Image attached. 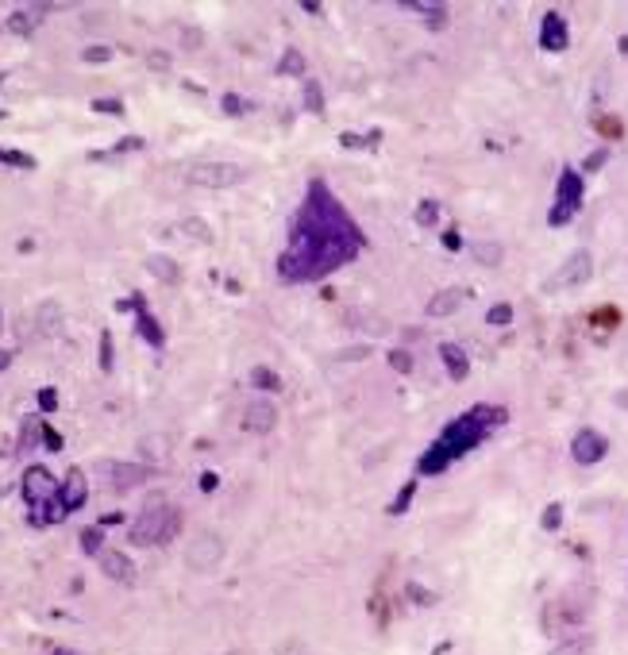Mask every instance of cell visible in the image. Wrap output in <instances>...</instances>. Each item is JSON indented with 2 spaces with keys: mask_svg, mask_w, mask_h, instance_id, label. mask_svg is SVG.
<instances>
[{
  "mask_svg": "<svg viewBox=\"0 0 628 655\" xmlns=\"http://www.w3.org/2000/svg\"><path fill=\"white\" fill-rule=\"evenodd\" d=\"M224 563V539L216 532H201V536L189 539L185 547V567L197 570V575H212V570Z\"/></svg>",
  "mask_w": 628,
  "mask_h": 655,
  "instance_id": "obj_3",
  "label": "cell"
},
{
  "mask_svg": "<svg viewBox=\"0 0 628 655\" xmlns=\"http://www.w3.org/2000/svg\"><path fill=\"white\" fill-rule=\"evenodd\" d=\"M39 332H43V335H58L62 332V308L54 305V301L39 305Z\"/></svg>",
  "mask_w": 628,
  "mask_h": 655,
  "instance_id": "obj_19",
  "label": "cell"
},
{
  "mask_svg": "<svg viewBox=\"0 0 628 655\" xmlns=\"http://www.w3.org/2000/svg\"><path fill=\"white\" fill-rule=\"evenodd\" d=\"M601 162H605V151H594L590 158H586V170H601Z\"/></svg>",
  "mask_w": 628,
  "mask_h": 655,
  "instance_id": "obj_38",
  "label": "cell"
},
{
  "mask_svg": "<svg viewBox=\"0 0 628 655\" xmlns=\"http://www.w3.org/2000/svg\"><path fill=\"white\" fill-rule=\"evenodd\" d=\"M475 258L478 262H486V266H497V262H501V243H475Z\"/></svg>",
  "mask_w": 628,
  "mask_h": 655,
  "instance_id": "obj_22",
  "label": "cell"
},
{
  "mask_svg": "<svg viewBox=\"0 0 628 655\" xmlns=\"http://www.w3.org/2000/svg\"><path fill=\"white\" fill-rule=\"evenodd\" d=\"M20 494H23V501L35 509V505L58 497V482H54V474L46 470V466H27V470H23V482H20Z\"/></svg>",
  "mask_w": 628,
  "mask_h": 655,
  "instance_id": "obj_5",
  "label": "cell"
},
{
  "mask_svg": "<svg viewBox=\"0 0 628 655\" xmlns=\"http://www.w3.org/2000/svg\"><path fill=\"white\" fill-rule=\"evenodd\" d=\"M301 66H305V58H301L297 51H289V54L282 58V73H301Z\"/></svg>",
  "mask_w": 628,
  "mask_h": 655,
  "instance_id": "obj_30",
  "label": "cell"
},
{
  "mask_svg": "<svg viewBox=\"0 0 628 655\" xmlns=\"http://www.w3.org/2000/svg\"><path fill=\"white\" fill-rule=\"evenodd\" d=\"M58 497H62V505L73 513V509H81L85 505V497H89V482H85V474L81 470H70L66 474V482H62V489H58Z\"/></svg>",
  "mask_w": 628,
  "mask_h": 655,
  "instance_id": "obj_12",
  "label": "cell"
},
{
  "mask_svg": "<svg viewBox=\"0 0 628 655\" xmlns=\"http://www.w3.org/2000/svg\"><path fill=\"white\" fill-rule=\"evenodd\" d=\"M578 204H582V177L574 174V170H563L559 174V201H555V208H551V224H567L570 216L578 212Z\"/></svg>",
  "mask_w": 628,
  "mask_h": 655,
  "instance_id": "obj_4",
  "label": "cell"
},
{
  "mask_svg": "<svg viewBox=\"0 0 628 655\" xmlns=\"http://www.w3.org/2000/svg\"><path fill=\"white\" fill-rule=\"evenodd\" d=\"M605 451H609V439L601 436V432H594V428H582L574 436V444H570V455H574V463H582V466L605 458Z\"/></svg>",
  "mask_w": 628,
  "mask_h": 655,
  "instance_id": "obj_8",
  "label": "cell"
},
{
  "mask_svg": "<svg viewBox=\"0 0 628 655\" xmlns=\"http://www.w3.org/2000/svg\"><path fill=\"white\" fill-rule=\"evenodd\" d=\"M389 363H394L401 374H409V370H413V358L405 355V351H389Z\"/></svg>",
  "mask_w": 628,
  "mask_h": 655,
  "instance_id": "obj_32",
  "label": "cell"
},
{
  "mask_svg": "<svg viewBox=\"0 0 628 655\" xmlns=\"http://www.w3.org/2000/svg\"><path fill=\"white\" fill-rule=\"evenodd\" d=\"M559 520H563V509H559V505H551V509L544 513V528L555 532V528H559Z\"/></svg>",
  "mask_w": 628,
  "mask_h": 655,
  "instance_id": "obj_34",
  "label": "cell"
},
{
  "mask_svg": "<svg viewBox=\"0 0 628 655\" xmlns=\"http://www.w3.org/2000/svg\"><path fill=\"white\" fill-rule=\"evenodd\" d=\"M101 366H104V370L112 366V335L108 332L101 335Z\"/></svg>",
  "mask_w": 628,
  "mask_h": 655,
  "instance_id": "obj_33",
  "label": "cell"
},
{
  "mask_svg": "<svg viewBox=\"0 0 628 655\" xmlns=\"http://www.w3.org/2000/svg\"><path fill=\"white\" fill-rule=\"evenodd\" d=\"M513 320V308L509 305H494L489 308V324H509Z\"/></svg>",
  "mask_w": 628,
  "mask_h": 655,
  "instance_id": "obj_31",
  "label": "cell"
},
{
  "mask_svg": "<svg viewBox=\"0 0 628 655\" xmlns=\"http://www.w3.org/2000/svg\"><path fill=\"white\" fill-rule=\"evenodd\" d=\"M185 46H189V51H193V46H201V31H185Z\"/></svg>",
  "mask_w": 628,
  "mask_h": 655,
  "instance_id": "obj_40",
  "label": "cell"
},
{
  "mask_svg": "<svg viewBox=\"0 0 628 655\" xmlns=\"http://www.w3.org/2000/svg\"><path fill=\"white\" fill-rule=\"evenodd\" d=\"M51 655H77V651H70V648H54Z\"/></svg>",
  "mask_w": 628,
  "mask_h": 655,
  "instance_id": "obj_44",
  "label": "cell"
},
{
  "mask_svg": "<svg viewBox=\"0 0 628 655\" xmlns=\"http://www.w3.org/2000/svg\"><path fill=\"white\" fill-rule=\"evenodd\" d=\"M104 478H108V486H112V489L127 494V489L143 486V482L151 478V470H146V466H139V463H112L108 470H104Z\"/></svg>",
  "mask_w": 628,
  "mask_h": 655,
  "instance_id": "obj_10",
  "label": "cell"
},
{
  "mask_svg": "<svg viewBox=\"0 0 628 655\" xmlns=\"http://www.w3.org/2000/svg\"><path fill=\"white\" fill-rule=\"evenodd\" d=\"M43 444L51 447V451H62V436H58L54 428H46V432H43Z\"/></svg>",
  "mask_w": 628,
  "mask_h": 655,
  "instance_id": "obj_36",
  "label": "cell"
},
{
  "mask_svg": "<svg viewBox=\"0 0 628 655\" xmlns=\"http://www.w3.org/2000/svg\"><path fill=\"white\" fill-rule=\"evenodd\" d=\"M0 162H4V166H20V170H31V166H35V158H31V154H23V151H4V146H0Z\"/></svg>",
  "mask_w": 628,
  "mask_h": 655,
  "instance_id": "obj_23",
  "label": "cell"
},
{
  "mask_svg": "<svg viewBox=\"0 0 628 655\" xmlns=\"http://www.w3.org/2000/svg\"><path fill=\"white\" fill-rule=\"evenodd\" d=\"M135 308H139V313H135V328H139V335L151 343V347H162V343H166V332H162L158 320L146 313V301L143 297H135Z\"/></svg>",
  "mask_w": 628,
  "mask_h": 655,
  "instance_id": "obj_14",
  "label": "cell"
},
{
  "mask_svg": "<svg viewBox=\"0 0 628 655\" xmlns=\"http://www.w3.org/2000/svg\"><path fill=\"white\" fill-rule=\"evenodd\" d=\"M39 405H43V413H54V405H58V393H54V389H43V393H39Z\"/></svg>",
  "mask_w": 628,
  "mask_h": 655,
  "instance_id": "obj_35",
  "label": "cell"
},
{
  "mask_svg": "<svg viewBox=\"0 0 628 655\" xmlns=\"http://www.w3.org/2000/svg\"><path fill=\"white\" fill-rule=\"evenodd\" d=\"M81 551L85 555H101L104 551V532L96 528V524L93 528H81Z\"/></svg>",
  "mask_w": 628,
  "mask_h": 655,
  "instance_id": "obj_21",
  "label": "cell"
},
{
  "mask_svg": "<svg viewBox=\"0 0 628 655\" xmlns=\"http://www.w3.org/2000/svg\"><path fill=\"white\" fill-rule=\"evenodd\" d=\"M251 382H255V386H263V389H278V386H282L278 374L266 370V366H255V370H251Z\"/></svg>",
  "mask_w": 628,
  "mask_h": 655,
  "instance_id": "obj_25",
  "label": "cell"
},
{
  "mask_svg": "<svg viewBox=\"0 0 628 655\" xmlns=\"http://www.w3.org/2000/svg\"><path fill=\"white\" fill-rule=\"evenodd\" d=\"M582 651H586V640H563L548 655H582Z\"/></svg>",
  "mask_w": 628,
  "mask_h": 655,
  "instance_id": "obj_27",
  "label": "cell"
},
{
  "mask_svg": "<svg viewBox=\"0 0 628 655\" xmlns=\"http://www.w3.org/2000/svg\"><path fill=\"white\" fill-rule=\"evenodd\" d=\"M43 420H39V416H27V420H23V439H20V451H31V447L39 444V439H43Z\"/></svg>",
  "mask_w": 628,
  "mask_h": 655,
  "instance_id": "obj_20",
  "label": "cell"
},
{
  "mask_svg": "<svg viewBox=\"0 0 628 655\" xmlns=\"http://www.w3.org/2000/svg\"><path fill=\"white\" fill-rule=\"evenodd\" d=\"M467 301V293L463 289H439L436 297L428 301V308L424 313L432 316V320H444V316H451V313H459V305Z\"/></svg>",
  "mask_w": 628,
  "mask_h": 655,
  "instance_id": "obj_13",
  "label": "cell"
},
{
  "mask_svg": "<svg viewBox=\"0 0 628 655\" xmlns=\"http://www.w3.org/2000/svg\"><path fill=\"white\" fill-rule=\"evenodd\" d=\"M239 424H243V432H251V436H266V432H274V424H278V405L266 401V397L247 401Z\"/></svg>",
  "mask_w": 628,
  "mask_h": 655,
  "instance_id": "obj_7",
  "label": "cell"
},
{
  "mask_svg": "<svg viewBox=\"0 0 628 655\" xmlns=\"http://www.w3.org/2000/svg\"><path fill=\"white\" fill-rule=\"evenodd\" d=\"M201 489H216V474H205V478H201Z\"/></svg>",
  "mask_w": 628,
  "mask_h": 655,
  "instance_id": "obj_42",
  "label": "cell"
},
{
  "mask_svg": "<svg viewBox=\"0 0 628 655\" xmlns=\"http://www.w3.org/2000/svg\"><path fill=\"white\" fill-rule=\"evenodd\" d=\"M8 363H12V351H0V370H4Z\"/></svg>",
  "mask_w": 628,
  "mask_h": 655,
  "instance_id": "obj_43",
  "label": "cell"
},
{
  "mask_svg": "<svg viewBox=\"0 0 628 655\" xmlns=\"http://www.w3.org/2000/svg\"><path fill=\"white\" fill-rule=\"evenodd\" d=\"M417 220H420L424 227H432V224L439 220V204H436V201H424L420 208H417Z\"/></svg>",
  "mask_w": 628,
  "mask_h": 655,
  "instance_id": "obj_26",
  "label": "cell"
},
{
  "mask_svg": "<svg viewBox=\"0 0 628 655\" xmlns=\"http://www.w3.org/2000/svg\"><path fill=\"white\" fill-rule=\"evenodd\" d=\"M308 108H320V89L308 85Z\"/></svg>",
  "mask_w": 628,
  "mask_h": 655,
  "instance_id": "obj_41",
  "label": "cell"
},
{
  "mask_svg": "<svg viewBox=\"0 0 628 655\" xmlns=\"http://www.w3.org/2000/svg\"><path fill=\"white\" fill-rule=\"evenodd\" d=\"M594 274V258L590 251H574L563 266L555 270V274L548 277V289H570V285H586Z\"/></svg>",
  "mask_w": 628,
  "mask_h": 655,
  "instance_id": "obj_6",
  "label": "cell"
},
{
  "mask_svg": "<svg viewBox=\"0 0 628 655\" xmlns=\"http://www.w3.org/2000/svg\"><path fill=\"white\" fill-rule=\"evenodd\" d=\"M46 8H51V4H27V8H15V12L8 15V31H12V35H20V39L35 35V31L43 27V20H46Z\"/></svg>",
  "mask_w": 628,
  "mask_h": 655,
  "instance_id": "obj_11",
  "label": "cell"
},
{
  "mask_svg": "<svg viewBox=\"0 0 628 655\" xmlns=\"http://www.w3.org/2000/svg\"><path fill=\"white\" fill-rule=\"evenodd\" d=\"M96 563H101L104 578H112V582H124V586L135 582V563L127 559L124 551H116V547H104V551L96 555Z\"/></svg>",
  "mask_w": 628,
  "mask_h": 655,
  "instance_id": "obj_9",
  "label": "cell"
},
{
  "mask_svg": "<svg viewBox=\"0 0 628 655\" xmlns=\"http://www.w3.org/2000/svg\"><path fill=\"white\" fill-rule=\"evenodd\" d=\"M146 66H151L154 73L170 70V54H166V51H151V54H146Z\"/></svg>",
  "mask_w": 628,
  "mask_h": 655,
  "instance_id": "obj_28",
  "label": "cell"
},
{
  "mask_svg": "<svg viewBox=\"0 0 628 655\" xmlns=\"http://www.w3.org/2000/svg\"><path fill=\"white\" fill-rule=\"evenodd\" d=\"M224 112H243V101L239 96H224Z\"/></svg>",
  "mask_w": 628,
  "mask_h": 655,
  "instance_id": "obj_39",
  "label": "cell"
},
{
  "mask_svg": "<svg viewBox=\"0 0 628 655\" xmlns=\"http://www.w3.org/2000/svg\"><path fill=\"white\" fill-rule=\"evenodd\" d=\"M182 232L189 235V239H201V243H208V239H212V232L205 227V220H197V216H189V220H185V224H182Z\"/></svg>",
  "mask_w": 628,
  "mask_h": 655,
  "instance_id": "obj_24",
  "label": "cell"
},
{
  "mask_svg": "<svg viewBox=\"0 0 628 655\" xmlns=\"http://www.w3.org/2000/svg\"><path fill=\"white\" fill-rule=\"evenodd\" d=\"M93 108L96 112H116V116H120V112H124V104H120V101H93Z\"/></svg>",
  "mask_w": 628,
  "mask_h": 655,
  "instance_id": "obj_37",
  "label": "cell"
},
{
  "mask_svg": "<svg viewBox=\"0 0 628 655\" xmlns=\"http://www.w3.org/2000/svg\"><path fill=\"white\" fill-rule=\"evenodd\" d=\"M146 270H151L158 282H166V285H177V282H182V270H177V262L166 258V255H146Z\"/></svg>",
  "mask_w": 628,
  "mask_h": 655,
  "instance_id": "obj_16",
  "label": "cell"
},
{
  "mask_svg": "<svg viewBox=\"0 0 628 655\" xmlns=\"http://www.w3.org/2000/svg\"><path fill=\"white\" fill-rule=\"evenodd\" d=\"M439 355H444V366L451 370V378H455V382L467 378L470 363H467V355H463V347H455V343H444V347H439Z\"/></svg>",
  "mask_w": 628,
  "mask_h": 655,
  "instance_id": "obj_17",
  "label": "cell"
},
{
  "mask_svg": "<svg viewBox=\"0 0 628 655\" xmlns=\"http://www.w3.org/2000/svg\"><path fill=\"white\" fill-rule=\"evenodd\" d=\"M177 528H182V513H177L174 505H166L162 497H154L139 517L132 520V528H127V544H135V547L166 544V539L177 536Z\"/></svg>",
  "mask_w": 628,
  "mask_h": 655,
  "instance_id": "obj_1",
  "label": "cell"
},
{
  "mask_svg": "<svg viewBox=\"0 0 628 655\" xmlns=\"http://www.w3.org/2000/svg\"><path fill=\"white\" fill-rule=\"evenodd\" d=\"M66 513L70 509L62 505V497H51V501H43V505H35V509H31V524H58Z\"/></svg>",
  "mask_w": 628,
  "mask_h": 655,
  "instance_id": "obj_18",
  "label": "cell"
},
{
  "mask_svg": "<svg viewBox=\"0 0 628 655\" xmlns=\"http://www.w3.org/2000/svg\"><path fill=\"white\" fill-rule=\"evenodd\" d=\"M243 177H247V170L235 166V162H189L185 166V182L197 185V189H227Z\"/></svg>",
  "mask_w": 628,
  "mask_h": 655,
  "instance_id": "obj_2",
  "label": "cell"
},
{
  "mask_svg": "<svg viewBox=\"0 0 628 655\" xmlns=\"http://www.w3.org/2000/svg\"><path fill=\"white\" fill-rule=\"evenodd\" d=\"M544 46L548 51H563L567 46V23H563V15H555V12H548L544 15Z\"/></svg>",
  "mask_w": 628,
  "mask_h": 655,
  "instance_id": "obj_15",
  "label": "cell"
},
{
  "mask_svg": "<svg viewBox=\"0 0 628 655\" xmlns=\"http://www.w3.org/2000/svg\"><path fill=\"white\" fill-rule=\"evenodd\" d=\"M81 58H85V62H108L112 51H108V46H85V51H81Z\"/></svg>",
  "mask_w": 628,
  "mask_h": 655,
  "instance_id": "obj_29",
  "label": "cell"
},
{
  "mask_svg": "<svg viewBox=\"0 0 628 655\" xmlns=\"http://www.w3.org/2000/svg\"><path fill=\"white\" fill-rule=\"evenodd\" d=\"M278 655H293V651H278Z\"/></svg>",
  "mask_w": 628,
  "mask_h": 655,
  "instance_id": "obj_45",
  "label": "cell"
}]
</instances>
